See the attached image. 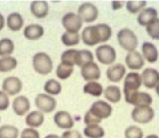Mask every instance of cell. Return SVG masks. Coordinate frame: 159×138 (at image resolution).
<instances>
[{
    "mask_svg": "<svg viewBox=\"0 0 159 138\" xmlns=\"http://www.w3.org/2000/svg\"><path fill=\"white\" fill-rule=\"evenodd\" d=\"M32 66L35 72L41 75H48L53 70V61L45 52H38L33 56Z\"/></svg>",
    "mask_w": 159,
    "mask_h": 138,
    "instance_id": "1",
    "label": "cell"
},
{
    "mask_svg": "<svg viewBox=\"0 0 159 138\" xmlns=\"http://www.w3.org/2000/svg\"><path fill=\"white\" fill-rule=\"evenodd\" d=\"M117 40L119 46L128 53L136 51L138 46L137 36L129 28H123L118 32Z\"/></svg>",
    "mask_w": 159,
    "mask_h": 138,
    "instance_id": "2",
    "label": "cell"
},
{
    "mask_svg": "<svg viewBox=\"0 0 159 138\" xmlns=\"http://www.w3.org/2000/svg\"><path fill=\"white\" fill-rule=\"evenodd\" d=\"M124 98L128 104L134 106V107H151L153 102L152 96L149 93L140 92L139 90L126 94L124 95Z\"/></svg>",
    "mask_w": 159,
    "mask_h": 138,
    "instance_id": "3",
    "label": "cell"
},
{
    "mask_svg": "<svg viewBox=\"0 0 159 138\" xmlns=\"http://www.w3.org/2000/svg\"><path fill=\"white\" fill-rule=\"evenodd\" d=\"M95 56L101 64L105 65H111L116 60L117 54L116 49L108 44H102L95 50Z\"/></svg>",
    "mask_w": 159,
    "mask_h": 138,
    "instance_id": "4",
    "label": "cell"
},
{
    "mask_svg": "<svg viewBox=\"0 0 159 138\" xmlns=\"http://www.w3.org/2000/svg\"><path fill=\"white\" fill-rule=\"evenodd\" d=\"M83 20L77 13L70 12L62 16V24L66 32L70 33H79L83 27Z\"/></svg>",
    "mask_w": 159,
    "mask_h": 138,
    "instance_id": "5",
    "label": "cell"
},
{
    "mask_svg": "<svg viewBox=\"0 0 159 138\" xmlns=\"http://www.w3.org/2000/svg\"><path fill=\"white\" fill-rule=\"evenodd\" d=\"M37 109L43 113H51L56 110L57 106L56 99L46 93H39L34 98Z\"/></svg>",
    "mask_w": 159,
    "mask_h": 138,
    "instance_id": "6",
    "label": "cell"
},
{
    "mask_svg": "<svg viewBox=\"0 0 159 138\" xmlns=\"http://www.w3.org/2000/svg\"><path fill=\"white\" fill-rule=\"evenodd\" d=\"M80 37L83 43L88 47H94L102 43V36L97 24L85 27L82 30Z\"/></svg>",
    "mask_w": 159,
    "mask_h": 138,
    "instance_id": "7",
    "label": "cell"
},
{
    "mask_svg": "<svg viewBox=\"0 0 159 138\" xmlns=\"http://www.w3.org/2000/svg\"><path fill=\"white\" fill-rule=\"evenodd\" d=\"M155 113L151 107H134L131 117L134 122L139 124H148L154 119Z\"/></svg>",
    "mask_w": 159,
    "mask_h": 138,
    "instance_id": "8",
    "label": "cell"
},
{
    "mask_svg": "<svg viewBox=\"0 0 159 138\" xmlns=\"http://www.w3.org/2000/svg\"><path fill=\"white\" fill-rule=\"evenodd\" d=\"M77 14L84 23H91L97 20L99 15L98 7L91 2H84L77 10Z\"/></svg>",
    "mask_w": 159,
    "mask_h": 138,
    "instance_id": "9",
    "label": "cell"
},
{
    "mask_svg": "<svg viewBox=\"0 0 159 138\" xmlns=\"http://www.w3.org/2000/svg\"><path fill=\"white\" fill-rule=\"evenodd\" d=\"M89 110L98 119L103 120L110 117L112 113V107L104 100L95 101L90 107Z\"/></svg>",
    "mask_w": 159,
    "mask_h": 138,
    "instance_id": "10",
    "label": "cell"
},
{
    "mask_svg": "<svg viewBox=\"0 0 159 138\" xmlns=\"http://www.w3.org/2000/svg\"><path fill=\"white\" fill-rule=\"evenodd\" d=\"M142 86L141 75L136 72L126 74L123 79V95L138 91Z\"/></svg>",
    "mask_w": 159,
    "mask_h": 138,
    "instance_id": "11",
    "label": "cell"
},
{
    "mask_svg": "<svg viewBox=\"0 0 159 138\" xmlns=\"http://www.w3.org/2000/svg\"><path fill=\"white\" fill-rule=\"evenodd\" d=\"M23 89V82L20 78L16 76H9L3 80L2 90L10 96L19 94Z\"/></svg>",
    "mask_w": 159,
    "mask_h": 138,
    "instance_id": "12",
    "label": "cell"
},
{
    "mask_svg": "<svg viewBox=\"0 0 159 138\" xmlns=\"http://www.w3.org/2000/svg\"><path fill=\"white\" fill-rule=\"evenodd\" d=\"M80 74L84 80L88 82L98 81L101 78L102 72L98 65L96 62L91 61L80 68Z\"/></svg>",
    "mask_w": 159,
    "mask_h": 138,
    "instance_id": "13",
    "label": "cell"
},
{
    "mask_svg": "<svg viewBox=\"0 0 159 138\" xmlns=\"http://www.w3.org/2000/svg\"><path fill=\"white\" fill-rule=\"evenodd\" d=\"M126 68L124 65L117 63L111 65L107 68L106 77L111 82L117 83L123 79L126 76Z\"/></svg>",
    "mask_w": 159,
    "mask_h": 138,
    "instance_id": "14",
    "label": "cell"
},
{
    "mask_svg": "<svg viewBox=\"0 0 159 138\" xmlns=\"http://www.w3.org/2000/svg\"><path fill=\"white\" fill-rule=\"evenodd\" d=\"M53 121L62 130H71L74 127V120L70 113L65 110H59L55 113Z\"/></svg>",
    "mask_w": 159,
    "mask_h": 138,
    "instance_id": "15",
    "label": "cell"
},
{
    "mask_svg": "<svg viewBox=\"0 0 159 138\" xmlns=\"http://www.w3.org/2000/svg\"><path fill=\"white\" fill-rule=\"evenodd\" d=\"M142 85L148 89H155L159 83V72L153 68H147L141 75Z\"/></svg>",
    "mask_w": 159,
    "mask_h": 138,
    "instance_id": "16",
    "label": "cell"
},
{
    "mask_svg": "<svg viewBox=\"0 0 159 138\" xmlns=\"http://www.w3.org/2000/svg\"><path fill=\"white\" fill-rule=\"evenodd\" d=\"M12 108L15 114L18 116H24L30 109V102L29 98L25 95H18L15 97L12 102Z\"/></svg>",
    "mask_w": 159,
    "mask_h": 138,
    "instance_id": "17",
    "label": "cell"
},
{
    "mask_svg": "<svg viewBox=\"0 0 159 138\" xmlns=\"http://www.w3.org/2000/svg\"><path fill=\"white\" fill-rule=\"evenodd\" d=\"M125 62L127 68L133 72L140 70L144 66V59L142 54L137 51L128 53L125 58Z\"/></svg>",
    "mask_w": 159,
    "mask_h": 138,
    "instance_id": "18",
    "label": "cell"
},
{
    "mask_svg": "<svg viewBox=\"0 0 159 138\" xmlns=\"http://www.w3.org/2000/svg\"><path fill=\"white\" fill-rule=\"evenodd\" d=\"M23 33L27 40L34 41L43 37L45 34V29L40 24L31 23L24 27Z\"/></svg>",
    "mask_w": 159,
    "mask_h": 138,
    "instance_id": "19",
    "label": "cell"
},
{
    "mask_svg": "<svg viewBox=\"0 0 159 138\" xmlns=\"http://www.w3.org/2000/svg\"><path fill=\"white\" fill-rule=\"evenodd\" d=\"M30 10L32 15L38 19H44L49 12V6L46 1L35 0L30 3Z\"/></svg>",
    "mask_w": 159,
    "mask_h": 138,
    "instance_id": "20",
    "label": "cell"
},
{
    "mask_svg": "<svg viewBox=\"0 0 159 138\" xmlns=\"http://www.w3.org/2000/svg\"><path fill=\"white\" fill-rule=\"evenodd\" d=\"M142 56L148 63L154 64L158 60L159 54L155 45L151 42H143L141 46Z\"/></svg>",
    "mask_w": 159,
    "mask_h": 138,
    "instance_id": "21",
    "label": "cell"
},
{
    "mask_svg": "<svg viewBox=\"0 0 159 138\" xmlns=\"http://www.w3.org/2000/svg\"><path fill=\"white\" fill-rule=\"evenodd\" d=\"M157 18H158L157 10L152 7H148V8L143 9L142 11L139 13L137 20L139 25L146 27L153 21L155 20Z\"/></svg>",
    "mask_w": 159,
    "mask_h": 138,
    "instance_id": "22",
    "label": "cell"
},
{
    "mask_svg": "<svg viewBox=\"0 0 159 138\" xmlns=\"http://www.w3.org/2000/svg\"><path fill=\"white\" fill-rule=\"evenodd\" d=\"M26 124L30 128H38L45 122V115L39 110H34L27 113L25 118Z\"/></svg>",
    "mask_w": 159,
    "mask_h": 138,
    "instance_id": "23",
    "label": "cell"
},
{
    "mask_svg": "<svg viewBox=\"0 0 159 138\" xmlns=\"http://www.w3.org/2000/svg\"><path fill=\"white\" fill-rule=\"evenodd\" d=\"M7 26L11 31H20L24 27V19L19 13H11L7 18Z\"/></svg>",
    "mask_w": 159,
    "mask_h": 138,
    "instance_id": "24",
    "label": "cell"
},
{
    "mask_svg": "<svg viewBox=\"0 0 159 138\" xmlns=\"http://www.w3.org/2000/svg\"><path fill=\"white\" fill-rule=\"evenodd\" d=\"M103 95L105 98L111 103L119 102L122 98V91L119 86L110 85L104 89Z\"/></svg>",
    "mask_w": 159,
    "mask_h": 138,
    "instance_id": "25",
    "label": "cell"
},
{
    "mask_svg": "<svg viewBox=\"0 0 159 138\" xmlns=\"http://www.w3.org/2000/svg\"><path fill=\"white\" fill-rule=\"evenodd\" d=\"M84 93L93 97H100L104 92V88L101 83L97 81L88 82L83 87Z\"/></svg>",
    "mask_w": 159,
    "mask_h": 138,
    "instance_id": "26",
    "label": "cell"
},
{
    "mask_svg": "<svg viewBox=\"0 0 159 138\" xmlns=\"http://www.w3.org/2000/svg\"><path fill=\"white\" fill-rule=\"evenodd\" d=\"M84 134L87 138H103L105 135V130L99 124H92L85 127Z\"/></svg>",
    "mask_w": 159,
    "mask_h": 138,
    "instance_id": "27",
    "label": "cell"
},
{
    "mask_svg": "<svg viewBox=\"0 0 159 138\" xmlns=\"http://www.w3.org/2000/svg\"><path fill=\"white\" fill-rule=\"evenodd\" d=\"M73 71L74 66L61 61L56 68V75L59 79L66 80L73 75Z\"/></svg>",
    "mask_w": 159,
    "mask_h": 138,
    "instance_id": "28",
    "label": "cell"
},
{
    "mask_svg": "<svg viewBox=\"0 0 159 138\" xmlns=\"http://www.w3.org/2000/svg\"><path fill=\"white\" fill-rule=\"evenodd\" d=\"M62 90V87L61 83L54 78L47 80L44 85V91L45 92V93L51 96L59 95Z\"/></svg>",
    "mask_w": 159,
    "mask_h": 138,
    "instance_id": "29",
    "label": "cell"
},
{
    "mask_svg": "<svg viewBox=\"0 0 159 138\" xmlns=\"http://www.w3.org/2000/svg\"><path fill=\"white\" fill-rule=\"evenodd\" d=\"M18 61L12 56L3 57L0 58V72L6 73L14 70L17 67Z\"/></svg>",
    "mask_w": 159,
    "mask_h": 138,
    "instance_id": "30",
    "label": "cell"
},
{
    "mask_svg": "<svg viewBox=\"0 0 159 138\" xmlns=\"http://www.w3.org/2000/svg\"><path fill=\"white\" fill-rule=\"evenodd\" d=\"M15 50V44L10 38H2L0 40V57L11 56Z\"/></svg>",
    "mask_w": 159,
    "mask_h": 138,
    "instance_id": "31",
    "label": "cell"
},
{
    "mask_svg": "<svg viewBox=\"0 0 159 138\" xmlns=\"http://www.w3.org/2000/svg\"><path fill=\"white\" fill-rule=\"evenodd\" d=\"M81 40L80 33H70L65 32L61 37V41L67 48L76 46Z\"/></svg>",
    "mask_w": 159,
    "mask_h": 138,
    "instance_id": "32",
    "label": "cell"
},
{
    "mask_svg": "<svg viewBox=\"0 0 159 138\" xmlns=\"http://www.w3.org/2000/svg\"><path fill=\"white\" fill-rule=\"evenodd\" d=\"M78 54H79V50L73 49V48L66 50L61 55V61L73 66L76 65L78 61Z\"/></svg>",
    "mask_w": 159,
    "mask_h": 138,
    "instance_id": "33",
    "label": "cell"
},
{
    "mask_svg": "<svg viewBox=\"0 0 159 138\" xmlns=\"http://www.w3.org/2000/svg\"><path fill=\"white\" fill-rule=\"evenodd\" d=\"M20 136L19 129L10 124L0 127V138H18Z\"/></svg>",
    "mask_w": 159,
    "mask_h": 138,
    "instance_id": "34",
    "label": "cell"
},
{
    "mask_svg": "<svg viewBox=\"0 0 159 138\" xmlns=\"http://www.w3.org/2000/svg\"><path fill=\"white\" fill-rule=\"evenodd\" d=\"M147 2L143 0H129L126 4V10L131 14H136L146 8Z\"/></svg>",
    "mask_w": 159,
    "mask_h": 138,
    "instance_id": "35",
    "label": "cell"
},
{
    "mask_svg": "<svg viewBox=\"0 0 159 138\" xmlns=\"http://www.w3.org/2000/svg\"><path fill=\"white\" fill-rule=\"evenodd\" d=\"M94 54L89 50H79L78 61L76 66L81 68L83 65H86L91 61H94Z\"/></svg>",
    "mask_w": 159,
    "mask_h": 138,
    "instance_id": "36",
    "label": "cell"
},
{
    "mask_svg": "<svg viewBox=\"0 0 159 138\" xmlns=\"http://www.w3.org/2000/svg\"><path fill=\"white\" fill-rule=\"evenodd\" d=\"M146 32L151 39L159 40V18L147 26Z\"/></svg>",
    "mask_w": 159,
    "mask_h": 138,
    "instance_id": "37",
    "label": "cell"
},
{
    "mask_svg": "<svg viewBox=\"0 0 159 138\" xmlns=\"http://www.w3.org/2000/svg\"><path fill=\"white\" fill-rule=\"evenodd\" d=\"M125 138H143V131L136 125L128 127L124 131Z\"/></svg>",
    "mask_w": 159,
    "mask_h": 138,
    "instance_id": "38",
    "label": "cell"
},
{
    "mask_svg": "<svg viewBox=\"0 0 159 138\" xmlns=\"http://www.w3.org/2000/svg\"><path fill=\"white\" fill-rule=\"evenodd\" d=\"M97 26L100 30L101 36H102V43L108 41L112 35V30L111 27L106 23H98Z\"/></svg>",
    "mask_w": 159,
    "mask_h": 138,
    "instance_id": "39",
    "label": "cell"
},
{
    "mask_svg": "<svg viewBox=\"0 0 159 138\" xmlns=\"http://www.w3.org/2000/svg\"><path fill=\"white\" fill-rule=\"evenodd\" d=\"M20 136V138H41L39 132L36 129L30 128V127L24 129L21 131Z\"/></svg>",
    "mask_w": 159,
    "mask_h": 138,
    "instance_id": "40",
    "label": "cell"
},
{
    "mask_svg": "<svg viewBox=\"0 0 159 138\" xmlns=\"http://www.w3.org/2000/svg\"><path fill=\"white\" fill-rule=\"evenodd\" d=\"M10 105L9 95L2 90H0V111H6Z\"/></svg>",
    "mask_w": 159,
    "mask_h": 138,
    "instance_id": "41",
    "label": "cell"
},
{
    "mask_svg": "<svg viewBox=\"0 0 159 138\" xmlns=\"http://www.w3.org/2000/svg\"><path fill=\"white\" fill-rule=\"evenodd\" d=\"M84 123L86 126L88 125H92V124H100L102 123V120L98 119L95 116L91 113L89 110L86 112L84 117Z\"/></svg>",
    "mask_w": 159,
    "mask_h": 138,
    "instance_id": "42",
    "label": "cell"
},
{
    "mask_svg": "<svg viewBox=\"0 0 159 138\" xmlns=\"http://www.w3.org/2000/svg\"><path fill=\"white\" fill-rule=\"evenodd\" d=\"M61 138H83L82 134L76 130H67L62 133Z\"/></svg>",
    "mask_w": 159,
    "mask_h": 138,
    "instance_id": "43",
    "label": "cell"
},
{
    "mask_svg": "<svg viewBox=\"0 0 159 138\" xmlns=\"http://www.w3.org/2000/svg\"><path fill=\"white\" fill-rule=\"evenodd\" d=\"M123 6V2L120 1H112L111 2V7L113 10H119Z\"/></svg>",
    "mask_w": 159,
    "mask_h": 138,
    "instance_id": "44",
    "label": "cell"
},
{
    "mask_svg": "<svg viewBox=\"0 0 159 138\" xmlns=\"http://www.w3.org/2000/svg\"><path fill=\"white\" fill-rule=\"evenodd\" d=\"M5 23H6L5 18H4L3 15H2V13H0V31L4 28V27H5Z\"/></svg>",
    "mask_w": 159,
    "mask_h": 138,
    "instance_id": "45",
    "label": "cell"
},
{
    "mask_svg": "<svg viewBox=\"0 0 159 138\" xmlns=\"http://www.w3.org/2000/svg\"><path fill=\"white\" fill-rule=\"evenodd\" d=\"M45 138H61V136H59L57 134H54V133H50V134L45 136Z\"/></svg>",
    "mask_w": 159,
    "mask_h": 138,
    "instance_id": "46",
    "label": "cell"
},
{
    "mask_svg": "<svg viewBox=\"0 0 159 138\" xmlns=\"http://www.w3.org/2000/svg\"><path fill=\"white\" fill-rule=\"evenodd\" d=\"M145 138H159V136L156 134H149Z\"/></svg>",
    "mask_w": 159,
    "mask_h": 138,
    "instance_id": "47",
    "label": "cell"
},
{
    "mask_svg": "<svg viewBox=\"0 0 159 138\" xmlns=\"http://www.w3.org/2000/svg\"><path fill=\"white\" fill-rule=\"evenodd\" d=\"M155 92H156V94H157V95L159 96V83H158V85H157V86L155 87Z\"/></svg>",
    "mask_w": 159,
    "mask_h": 138,
    "instance_id": "48",
    "label": "cell"
},
{
    "mask_svg": "<svg viewBox=\"0 0 159 138\" xmlns=\"http://www.w3.org/2000/svg\"><path fill=\"white\" fill-rule=\"evenodd\" d=\"M0 122H1V116H0Z\"/></svg>",
    "mask_w": 159,
    "mask_h": 138,
    "instance_id": "49",
    "label": "cell"
}]
</instances>
